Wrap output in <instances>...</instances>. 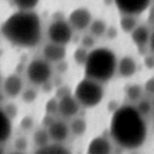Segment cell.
<instances>
[{
	"label": "cell",
	"mask_w": 154,
	"mask_h": 154,
	"mask_svg": "<svg viewBox=\"0 0 154 154\" xmlns=\"http://www.w3.org/2000/svg\"><path fill=\"white\" fill-rule=\"evenodd\" d=\"M47 129L51 140L56 143H64L71 133L70 126L64 120L60 119H54V122Z\"/></svg>",
	"instance_id": "8fae6325"
},
{
	"label": "cell",
	"mask_w": 154,
	"mask_h": 154,
	"mask_svg": "<svg viewBox=\"0 0 154 154\" xmlns=\"http://www.w3.org/2000/svg\"><path fill=\"white\" fill-rule=\"evenodd\" d=\"M117 34H118L117 30H116L114 26H112V28H109V26H108V30H107V32H106L105 36L108 37L109 39H111V40H113V39H115L116 37H117Z\"/></svg>",
	"instance_id": "d6a6232c"
},
{
	"label": "cell",
	"mask_w": 154,
	"mask_h": 154,
	"mask_svg": "<svg viewBox=\"0 0 154 154\" xmlns=\"http://www.w3.org/2000/svg\"><path fill=\"white\" fill-rule=\"evenodd\" d=\"M33 140H34V143L37 146V148L43 147V146L48 145L51 140L50 138L49 132H48V129H39L33 135Z\"/></svg>",
	"instance_id": "603a6c76"
},
{
	"label": "cell",
	"mask_w": 154,
	"mask_h": 154,
	"mask_svg": "<svg viewBox=\"0 0 154 154\" xmlns=\"http://www.w3.org/2000/svg\"><path fill=\"white\" fill-rule=\"evenodd\" d=\"M143 92H145L143 87L137 84L128 85L125 88V95H126V97L129 100L133 101V103L138 101L143 96Z\"/></svg>",
	"instance_id": "ffe728a7"
},
{
	"label": "cell",
	"mask_w": 154,
	"mask_h": 154,
	"mask_svg": "<svg viewBox=\"0 0 154 154\" xmlns=\"http://www.w3.org/2000/svg\"><path fill=\"white\" fill-rule=\"evenodd\" d=\"M21 97H22V100H23L24 103H33V101L36 100L37 92L34 90V89H26V90L22 91Z\"/></svg>",
	"instance_id": "484cf974"
},
{
	"label": "cell",
	"mask_w": 154,
	"mask_h": 154,
	"mask_svg": "<svg viewBox=\"0 0 154 154\" xmlns=\"http://www.w3.org/2000/svg\"><path fill=\"white\" fill-rule=\"evenodd\" d=\"M143 90L149 95H154V76L150 77L149 79L146 80L143 85Z\"/></svg>",
	"instance_id": "f1b7e54d"
},
{
	"label": "cell",
	"mask_w": 154,
	"mask_h": 154,
	"mask_svg": "<svg viewBox=\"0 0 154 154\" xmlns=\"http://www.w3.org/2000/svg\"><path fill=\"white\" fill-rule=\"evenodd\" d=\"M40 0H13V3L19 11H34Z\"/></svg>",
	"instance_id": "cb8c5ba5"
},
{
	"label": "cell",
	"mask_w": 154,
	"mask_h": 154,
	"mask_svg": "<svg viewBox=\"0 0 154 154\" xmlns=\"http://www.w3.org/2000/svg\"><path fill=\"white\" fill-rule=\"evenodd\" d=\"M120 14L140 15L152 5V0H113Z\"/></svg>",
	"instance_id": "ba28073f"
},
{
	"label": "cell",
	"mask_w": 154,
	"mask_h": 154,
	"mask_svg": "<svg viewBox=\"0 0 154 154\" xmlns=\"http://www.w3.org/2000/svg\"><path fill=\"white\" fill-rule=\"evenodd\" d=\"M26 77L34 86L41 87L50 82L53 75L52 63L45 58L33 59L26 66Z\"/></svg>",
	"instance_id": "5b68a950"
},
{
	"label": "cell",
	"mask_w": 154,
	"mask_h": 154,
	"mask_svg": "<svg viewBox=\"0 0 154 154\" xmlns=\"http://www.w3.org/2000/svg\"><path fill=\"white\" fill-rule=\"evenodd\" d=\"M58 109V99H50L45 106V111L48 114L56 113Z\"/></svg>",
	"instance_id": "83f0119b"
},
{
	"label": "cell",
	"mask_w": 154,
	"mask_h": 154,
	"mask_svg": "<svg viewBox=\"0 0 154 154\" xmlns=\"http://www.w3.org/2000/svg\"><path fill=\"white\" fill-rule=\"evenodd\" d=\"M82 106L75 98L74 94L66 93L59 97L58 99L57 113L60 114L63 118H73L78 115L80 112Z\"/></svg>",
	"instance_id": "9c48e42d"
},
{
	"label": "cell",
	"mask_w": 154,
	"mask_h": 154,
	"mask_svg": "<svg viewBox=\"0 0 154 154\" xmlns=\"http://www.w3.org/2000/svg\"><path fill=\"white\" fill-rule=\"evenodd\" d=\"M12 134V120L11 117L0 108V146L9 140Z\"/></svg>",
	"instance_id": "2e32d148"
},
{
	"label": "cell",
	"mask_w": 154,
	"mask_h": 154,
	"mask_svg": "<svg viewBox=\"0 0 154 154\" xmlns=\"http://www.w3.org/2000/svg\"><path fill=\"white\" fill-rule=\"evenodd\" d=\"M2 36L13 45L33 49L42 39V23L34 11H19L12 14L1 26Z\"/></svg>",
	"instance_id": "7a4b0ae2"
},
{
	"label": "cell",
	"mask_w": 154,
	"mask_h": 154,
	"mask_svg": "<svg viewBox=\"0 0 154 154\" xmlns=\"http://www.w3.org/2000/svg\"><path fill=\"white\" fill-rule=\"evenodd\" d=\"M20 126H21V128L23 129V130H30V129H32V127L34 126L33 118L30 117V116H26V117L21 120Z\"/></svg>",
	"instance_id": "1f68e13d"
},
{
	"label": "cell",
	"mask_w": 154,
	"mask_h": 154,
	"mask_svg": "<svg viewBox=\"0 0 154 154\" xmlns=\"http://www.w3.org/2000/svg\"><path fill=\"white\" fill-rule=\"evenodd\" d=\"M89 50L86 49L85 47L80 45L79 48H77L75 50L74 54H73V57H74V60L78 66H82L86 63V60L88 58V55H89Z\"/></svg>",
	"instance_id": "d4e9b609"
},
{
	"label": "cell",
	"mask_w": 154,
	"mask_h": 154,
	"mask_svg": "<svg viewBox=\"0 0 154 154\" xmlns=\"http://www.w3.org/2000/svg\"><path fill=\"white\" fill-rule=\"evenodd\" d=\"M153 125H154V116H153Z\"/></svg>",
	"instance_id": "8d00e7d4"
},
{
	"label": "cell",
	"mask_w": 154,
	"mask_h": 154,
	"mask_svg": "<svg viewBox=\"0 0 154 154\" xmlns=\"http://www.w3.org/2000/svg\"><path fill=\"white\" fill-rule=\"evenodd\" d=\"M150 34H151V30L149 26L146 24H138L130 35L133 43L136 45L137 49L146 50V48H148Z\"/></svg>",
	"instance_id": "9a60e30c"
},
{
	"label": "cell",
	"mask_w": 154,
	"mask_h": 154,
	"mask_svg": "<svg viewBox=\"0 0 154 154\" xmlns=\"http://www.w3.org/2000/svg\"><path fill=\"white\" fill-rule=\"evenodd\" d=\"M148 10H149V15H148V22H149V24H152V26H154V3L150 5V8Z\"/></svg>",
	"instance_id": "836d02e7"
},
{
	"label": "cell",
	"mask_w": 154,
	"mask_h": 154,
	"mask_svg": "<svg viewBox=\"0 0 154 154\" xmlns=\"http://www.w3.org/2000/svg\"><path fill=\"white\" fill-rule=\"evenodd\" d=\"M73 94L82 108L92 109L103 101L105 97V88L101 82L84 77L76 85Z\"/></svg>",
	"instance_id": "277c9868"
},
{
	"label": "cell",
	"mask_w": 154,
	"mask_h": 154,
	"mask_svg": "<svg viewBox=\"0 0 154 154\" xmlns=\"http://www.w3.org/2000/svg\"><path fill=\"white\" fill-rule=\"evenodd\" d=\"M89 30H90V34H92L95 38L105 36L108 30L107 21L103 19H99V18L93 19V21L91 22L90 26H89Z\"/></svg>",
	"instance_id": "44dd1931"
},
{
	"label": "cell",
	"mask_w": 154,
	"mask_h": 154,
	"mask_svg": "<svg viewBox=\"0 0 154 154\" xmlns=\"http://www.w3.org/2000/svg\"><path fill=\"white\" fill-rule=\"evenodd\" d=\"M143 63H145V66L147 69H149V70H154V53L150 52L149 54L145 55Z\"/></svg>",
	"instance_id": "f546056e"
},
{
	"label": "cell",
	"mask_w": 154,
	"mask_h": 154,
	"mask_svg": "<svg viewBox=\"0 0 154 154\" xmlns=\"http://www.w3.org/2000/svg\"><path fill=\"white\" fill-rule=\"evenodd\" d=\"M74 30L69 23L68 20L55 19L48 26V38L49 41L58 45H66L71 42L73 38Z\"/></svg>",
	"instance_id": "8992f818"
},
{
	"label": "cell",
	"mask_w": 154,
	"mask_h": 154,
	"mask_svg": "<svg viewBox=\"0 0 154 154\" xmlns=\"http://www.w3.org/2000/svg\"><path fill=\"white\" fill-rule=\"evenodd\" d=\"M68 21L74 31L82 32L89 29L91 22L93 21V16L90 10L87 8H77L70 13Z\"/></svg>",
	"instance_id": "52a82bcc"
},
{
	"label": "cell",
	"mask_w": 154,
	"mask_h": 154,
	"mask_svg": "<svg viewBox=\"0 0 154 154\" xmlns=\"http://www.w3.org/2000/svg\"><path fill=\"white\" fill-rule=\"evenodd\" d=\"M36 153L38 154H66L70 153V150L63 145V143H49L43 147L37 148Z\"/></svg>",
	"instance_id": "e0dca14e"
},
{
	"label": "cell",
	"mask_w": 154,
	"mask_h": 154,
	"mask_svg": "<svg viewBox=\"0 0 154 154\" xmlns=\"http://www.w3.org/2000/svg\"><path fill=\"white\" fill-rule=\"evenodd\" d=\"M66 45H58V43L49 42L43 47L42 56L45 60L51 63H58L64 60L66 56Z\"/></svg>",
	"instance_id": "30bf717a"
},
{
	"label": "cell",
	"mask_w": 154,
	"mask_h": 154,
	"mask_svg": "<svg viewBox=\"0 0 154 154\" xmlns=\"http://www.w3.org/2000/svg\"><path fill=\"white\" fill-rule=\"evenodd\" d=\"M110 136L122 149L136 150L147 140L148 126L134 106L125 105L114 111L110 122Z\"/></svg>",
	"instance_id": "6da1fadb"
},
{
	"label": "cell",
	"mask_w": 154,
	"mask_h": 154,
	"mask_svg": "<svg viewBox=\"0 0 154 154\" xmlns=\"http://www.w3.org/2000/svg\"><path fill=\"white\" fill-rule=\"evenodd\" d=\"M138 20L136 15L131 14H120L119 26L120 30L126 34H131L135 28L138 26Z\"/></svg>",
	"instance_id": "ac0fdd59"
},
{
	"label": "cell",
	"mask_w": 154,
	"mask_h": 154,
	"mask_svg": "<svg viewBox=\"0 0 154 154\" xmlns=\"http://www.w3.org/2000/svg\"><path fill=\"white\" fill-rule=\"evenodd\" d=\"M153 2H154V0H153Z\"/></svg>",
	"instance_id": "f35d334b"
},
{
	"label": "cell",
	"mask_w": 154,
	"mask_h": 154,
	"mask_svg": "<svg viewBox=\"0 0 154 154\" xmlns=\"http://www.w3.org/2000/svg\"><path fill=\"white\" fill-rule=\"evenodd\" d=\"M137 72V62L131 55H125L117 61L116 74L122 78H131Z\"/></svg>",
	"instance_id": "4fadbf2b"
},
{
	"label": "cell",
	"mask_w": 154,
	"mask_h": 154,
	"mask_svg": "<svg viewBox=\"0 0 154 154\" xmlns=\"http://www.w3.org/2000/svg\"><path fill=\"white\" fill-rule=\"evenodd\" d=\"M82 45L85 47L86 49L88 50H92L94 49V45H95V37L93 36L92 34H89V35H85L82 39Z\"/></svg>",
	"instance_id": "4316f807"
},
{
	"label": "cell",
	"mask_w": 154,
	"mask_h": 154,
	"mask_svg": "<svg viewBox=\"0 0 154 154\" xmlns=\"http://www.w3.org/2000/svg\"><path fill=\"white\" fill-rule=\"evenodd\" d=\"M148 49H149V52L154 53V30L151 31V34H150L149 42H148Z\"/></svg>",
	"instance_id": "e575fe53"
},
{
	"label": "cell",
	"mask_w": 154,
	"mask_h": 154,
	"mask_svg": "<svg viewBox=\"0 0 154 154\" xmlns=\"http://www.w3.org/2000/svg\"><path fill=\"white\" fill-rule=\"evenodd\" d=\"M134 107L143 117L149 116L153 111V103L149 98H145L143 96L138 101H136V105Z\"/></svg>",
	"instance_id": "7402d4cb"
},
{
	"label": "cell",
	"mask_w": 154,
	"mask_h": 154,
	"mask_svg": "<svg viewBox=\"0 0 154 154\" xmlns=\"http://www.w3.org/2000/svg\"><path fill=\"white\" fill-rule=\"evenodd\" d=\"M69 126H70L71 133L78 137L85 135V133L87 132V129H88V124H87L86 119L82 117H77V116L72 118Z\"/></svg>",
	"instance_id": "d6986e66"
},
{
	"label": "cell",
	"mask_w": 154,
	"mask_h": 154,
	"mask_svg": "<svg viewBox=\"0 0 154 154\" xmlns=\"http://www.w3.org/2000/svg\"><path fill=\"white\" fill-rule=\"evenodd\" d=\"M87 152L89 154H110L113 152V145L107 137L97 136L91 139Z\"/></svg>",
	"instance_id": "5bb4252c"
},
{
	"label": "cell",
	"mask_w": 154,
	"mask_h": 154,
	"mask_svg": "<svg viewBox=\"0 0 154 154\" xmlns=\"http://www.w3.org/2000/svg\"><path fill=\"white\" fill-rule=\"evenodd\" d=\"M0 86H1V75H0Z\"/></svg>",
	"instance_id": "d590c367"
},
{
	"label": "cell",
	"mask_w": 154,
	"mask_h": 154,
	"mask_svg": "<svg viewBox=\"0 0 154 154\" xmlns=\"http://www.w3.org/2000/svg\"><path fill=\"white\" fill-rule=\"evenodd\" d=\"M117 56L109 48H94L90 50L84 64L85 77L101 84L110 82L117 71Z\"/></svg>",
	"instance_id": "3957f363"
},
{
	"label": "cell",
	"mask_w": 154,
	"mask_h": 154,
	"mask_svg": "<svg viewBox=\"0 0 154 154\" xmlns=\"http://www.w3.org/2000/svg\"><path fill=\"white\" fill-rule=\"evenodd\" d=\"M14 147L17 150H26V147H28V140H26V137H18V138H16Z\"/></svg>",
	"instance_id": "4dcf8cb0"
},
{
	"label": "cell",
	"mask_w": 154,
	"mask_h": 154,
	"mask_svg": "<svg viewBox=\"0 0 154 154\" xmlns=\"http://www.w3.org/2000/svg\"><path fill=\"white\" fill-rule=\"evenodd\" d=\"M0 58H1V54H0Z\"/></svg>",
	"instance_id": "74e56055"
},
{
	"label": "cell",
	"mask_w": 154,
	"mask_h": 154,
	"mask_svg": "<svg viewBox=\"0 0 154 154\" xmlns=\"http://www.w3.org/2000/svg\"><path fill=\"white\" fill-rule=\"evenodd\" d=\"M22 91H23V82L19 75L11 74L3 82V92L10 98H15L21 95Z\"/></svg>",
	"instance_id": "7c38bea8"
}]
</instances>
